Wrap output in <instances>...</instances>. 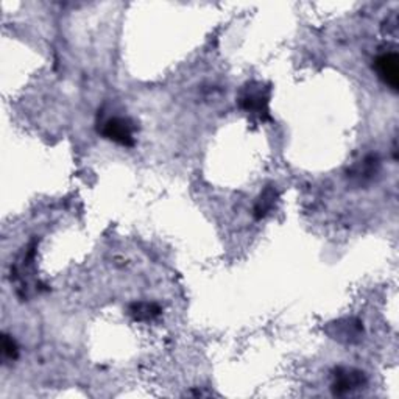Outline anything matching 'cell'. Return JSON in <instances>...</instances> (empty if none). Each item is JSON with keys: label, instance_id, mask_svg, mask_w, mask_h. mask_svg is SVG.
Returning a JSON list of instances; mask_svg holds the SVG:
<instances>
[{"label": "cell", "instance_id": "3", "mask_svg": "<svg viewBox=\"0 0 399 399\" xmlns=\"http://www.w3.org/2000/svg\"><path fill=\"white\" fill-rule=\"evenodd\" d=\"M365 384V376L362 371L357 369H338V374H336V382H334V390L338 395H345V393H351Z\"/></svg>", "mask_w": 399, "mask_h": 399}, {"label": "cell", "instance_id": "6", "mask_svg": "<svg viewBox=\"0 0 399 399\" xmlns=\"http://www.w3.org/2000/svg\"><path fill=\"white\" fill-rule=\"evenodd\" d=\"M274 200H277V191L273 187H267L256 202L255 214L257 219H262V217H266L272 211V208L274 206Z\"/></svg>", "mask_w": 399, "mask_h": 399}, {"label": "cell", "instance_id": "1", "mask_svg": "<svg viewBox=\"0 0 399 399\" xmlns=\"http://www.w3.org/2000/svg\"><path fill=\"white\" fill-rule=\"evenodd\" d=\"M102 134L119 145H134V125L131 120L123 119V117H113V119L105 122L102 127Z\"/></svg>", "mask_w": 399, "mask_h": 399}, {"label": "cell", "instance_id": "4", "mask_svg": "<svg viewBox=\"0 0 399 399\" xmlns=\"http://www.w3.org/2000/svg\"><path fill=\"white\" fill-rule=\"evenodd\" d=\"M240 105L251 114H268V97L261 89H246L240 97Z\"/></svg>", "mask_w": 399, "mask_h": 399}, {"label": "cell", "instance_id": "2", "mask_svg": "<svg viewBox=\"0 0 399 399\" xmlns=\"http://www.w3.org/2000/svg\"><path fill=\"white\" fill-rule=\"evenodd\" d=\"M374 67H376L379 78L382 80L385 85H389L393 91H396L399 85L398 55L393 54V52H390V54H382L376 58Z\"/></svg>", "mask_w": 399, "mask_h": 399}, {"label": "cell", "instance_id": "7", "mask_svg": "<svg viewBox=\"0 0 399 399\" xmlns=\"http://www.w3.org/2000/svg\"><path fill=\"white\" fill-rule=\"evenodd\" d=\"M2 349H3V356L11 360H14L17 354H19V348H17L16 340L13 337L7 336V334H5L2 340Z\"/></svg>", "mask_w": 399, "mask_h": 399}, {"label": "cell", "instance_id": "5", "mask_svg": "<svg viewBox=\"0 0 399 399\" xmlns=\"http://www.w3.org/2000/svg\"><path fill=\"white\" fill-rule=\"evenodd\" d=\"M130 312L139 321H150L161 314V309L155 303H136L131 306Z\"/></svg>", "mask_w": 399, "mask_h": 399}]
</instances>
